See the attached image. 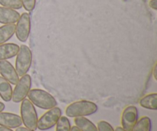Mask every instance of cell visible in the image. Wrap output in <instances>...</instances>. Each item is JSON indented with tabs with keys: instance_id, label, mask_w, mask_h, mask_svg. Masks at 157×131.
<instances>
[{
	"instance_id": "obj_1",
	"label": "cell",
	"mask_w": 157,
	"mask_h": 131,
	"mask_svg": "<svg viewBox=\"0 0 157 131\" xmlns=\"http://www.w3.org/2000/svg\"><path fill=\"white\" fill-rule=\"evenodd\" d=\"M98 106L88 101H79L69 104L65 110L66 116L68 118H79L94 114L98 111Z\"/></svg>"
},
{
	"instance_id": "obj_2",
	"label": "cell",
	"mask_w": 157,
	"mask_h": 131,
	"mask_svg": "<svg viewBox=\"0 0 157 131\" xmlns=\"http://www.w3.org/2000/svg\"><path fill=\"white\" fill-rule=\"evenodd\" d=\"M29 100L32 104L44 110H49L56 107L57 103L55 98L48 92L41 89H32L28 94Z\"/></svg>"
},
{
	"instance_id": "obj_3",
	"label": "cell",
	"mask_w": 157,
	"mask_h": 131,
	"mask_svg": "<svg viewBox=\"0 0 157 131\" xmlns=\"http://www.w3.org/2000/svg\"><path fill=\"white\" fill-rule=\"evenodd\" d=\"M20 113H21V121L25 127L30 130H36L38 119V114L35 106L29 99H24L21 101Z\"/></svg>"
},
{
	"instance_id": "obj_4",
	"label": "cell",
	"mask_w": 157,
	"mask_h": 131,
	"mask_svg": "<svg viewBox=\"0 0 157 131\" xmlns=\"http://www.w3.org/2000/svg\"><path fill=\"white\" fill-rule=\"evenodd\" d=\"M15 60V71L18 76L22 77L26 75L32 65V54L27 45L21 44L19 47Z\"/></svg>"
},
{
	"instance_id": "obj_5",
	"label": "cell",
	"mask_w": 157,
	"mask_h": 131,
	"mask_svg": "<svg viewBox=\"0 0 157 131\" xmlns=\"http://www.w3.org/2000/svg\"><path fill=\"white\" fill-rule=\"evenodd\" d=\"M61 110L58 107L49 109L39 119H38L37 129L40 130H48L56 125L57 122L61 117Z\"/></svg>"
},
{
	"instance_id": "obj_6",
	"label": "cell",
	"mask_w": 157,
	"mask_h": 131,
	"mask_svg": "<svg viewBox=\"0 0 157 131\" xmlns=\"http://www.w3.org/2000/svg\"><path fill=\"white\" fill-rule=\"evenodd\" d=\"M32 86V78L29 75H25L18 80L12 91V100L14 103H20L28 96Z\"/></svg>"
},
{
	"instance_id": "obj_7",
	"label": "cell",
	"mask_w": 157,
	"mask_h": 131,
	"mask_svg": "<svg viewBox=\"0 0 157 131\" xmlns=\"http://www.w3.org/2000/svg\"><path fill=\"white\" fill-rule=\"evenodd\" d=\"M31 31V18L27 12L20 15L15 25V35L17 38L21 42H25L28 40Z\"/></svg>"
},
{
	"instance_id": "obj_8",
	"label": "cell",
	"mask_w": 157,
	"mask_h": 131,
	"mask_svg": "<svg viewBox=\"0 0 157 131\" xmlns=\"http://www.w3.org/2000/svg\"><path fill=\"white\" fill-rule=\"evenodd\" d=\"M138 121V110L135 106H128L124 110L121 117L122 127L126 131H132Z\"/></svg>"
},
{
	"instance_id": "obj_9",
	"label": "cell",
	"mask_w": 157,
	"mask_h": 131,
	"mask_svg": "<svg viewBox=\"0 0 157 131\" xmlns=\"http://www.w3.org/2000/svg\"><path fill=\"white\" fill-rule=\"evenodd\" d=\"M0 74L2 77L11 84L15 85L19 80V76L12 64L6 60L0 61Z\"/></svg>"
},
{
	"instance_id": "obj_10",
	"label": "cell",
	"mask_w": 157,
	"mask_h": 131,
	"mask_svg": "<svg viewBox=\"0 0 157 131\" xmlns=\"http://www.w3.org/2000/svg\"><path fill=\"white\" fill-rule=\"evenodd\" d=\"M22 124L21 117L9 112H0V126L8 128H17Z\"/></svg>"
},
{
	"instance_id": "obj_11",
	"label": "cell",
	"mask_w": 157,
	"mask_h": 131,
	"mask_svg": "<svg viewBox=\"0 0 157 131\" xmlns=\"http://www.w3.org/2000/svg\"><path fill=\"white\" fill-rule=\"evenodd\" d=\"M20 17L16 10L0 6V23L4 25L15 24Z\"/></svg>"
},
{
	"instance_id": "obj_12",
	"label": "cell",
	"mask_w": 157,
	"mask_h": 131,
	"mask_svg": "<svg viewBox=\"0 0 157 131\" xmlns=\"http://www.w3.org/2000/svg\"><path fill=\"white\" fill-rule=\"evenodd\" d=\"M19 46L15 43H6L0 44V61L7 60L16 56Z\"/></svg>"
},
{
	"instance_id": "obj_13",
	"label": "cell",
	"mask_w": 157,
	"mask_h": 131,
	"mask_svg": "<svg viewBox=\"0 0 157 131\" xmlns=\"http://www.w3.org/2000/svg\"><path fill=\"white\" fill-rule=\"evenodd\" d=\"M12 87L9 81L0 77V97L4 101L9 102L12 100Z\"/></svg>"
},
{
	"instance_id": "obj_14",
	"label": "cell",
	"mask_w": 157,
	"mask_h": 131,
	"mask_svg": "<svg viewBox=\"0 0 157 131\" xmlns=\"http://www.w3.org/2000/svg\"><path fill=\"white\" fill-rule=\"evenodd\" d=\"M75 124L81 131H98L96 125L84 117L75 118Z\"/></svg>"
},
{
	"instance_id": "obj_15",
	"label": "cell",
	"mask_w": 157,
	"mask_h": 131,
	"mask_svg": "<svg viewBox=\"0 0 157 131\" xmlns=\"http://www.w3.org/2000/svg\"><path fill=\"white\" fill-rule=\"evenodd\" d=\"M140 105L148 110H156L157 109V94L153 93L144 96L140 101Z\"/></svg>"
},
{
	"instance_id": "obj_16",
	"label": "cell",
	"mask_w": 157,
	"mask_h": 131,
	"mask_svg": "<svg viewBox=\"0 0 157 131\" xmlns=\"http://www.w3.org/2000/svg\"><path fill=\"white\" fill-rule=\"evenodd\" d=\"M15 32V24H7L0 27V44L9 41Z\"/></svg>"
},
{
	"instance_id": "obj_17",
	"label": "cell",
	"mask_w": 157,
	"mask_h": 131,
	"mask_svg": "<svg viewBox=\"0 0 157 131\" xmlns=\"http://www.w3.org/2000/svg\"><path fill=\"white\" fill-rule=\"evenodd\" d=\"M152 122L148 117H143L137 121L132 131H151Z\"/></svg>"
},
{
	"instance_id": "obj_18",
	"label": "cell",
	"mask_w": 157,
	"mask_h": 131,
	"mask_svg": "<svg viewBox=\"0 0 157 131\" xmlns=\"http://www.w3.org/2000/svg\"><path fill=\"white\" fill-rule=\"evenodd\" d=\"M55 131H71V123L67 117H61L56 124Z\"/></svg>"
},
{
	"instance_id": "obj_19",
	"label": "cell",
	"mask_w": 157,
	"mask_h": 131,
	"mask_svg": "<svg viewBox=\"0 0 157 131\" xmlns=\"http://www.w3.org/2000/svg\"><path fill=\"white\" fill-rule=\"evenodd\" d=\"M0 4L3 7L12 9H20L22 8L21 0H0Z\"/></svg>"
},
{
	"instance_id": "obj_20",
	"label": "cell",
	"mask_w": 157,
	"mask_h": 131,
	"mask_svg": "<svg viewBox=\"0 0 157 131\" xmlns=\"http://www.w3.org/2000/svg\"><path fill=\"white\" fill-rule=\"evenodd\" d=\"M98 131H114L113 127L108 122L101 121L98 123Z\"/></svg>"
},
{
	"instance_id": "obj_21",
	"label": "cell",
	"mask_w": 157,
	"mask_h": 131,
	"mask_svg": "<svg viewBox=\"0 0 157 131\" xmlns=\"http://www.w3.org/2000/svg\"><path fill=\"white\" fill-rule=\"evenodd\" d=\"M22 6L28 12H32L35 7L36 0H21Z\"/></svg>"
},
{
	"instance_id": "obj_22",
	"label": "cell",
	"mask_w": 157,
	"mask_h": 131,
	"mask_svg": "<svg viewBox=\"0 0 157 131\" xmlns=\"http://www.w3.org/2000/svg\"><path fill=\"white\" fill-rule=\"evenodd\" d=\"M150 7L154 10H157V0H150L149 3Z\"/></svg>"
},
{
	"instance_id": "obj_23",
	"label": "cell",
	"mask_w": 157,
	"mask_h": 131,
	"mask_svg": "<svg viewBox=\"0 0 157 131\" xmlns=\"http://www.w3.org/2000/svg\"><path fill=\"white\" fill-rule=\"evenodd\" d=\"M15 131H35V130H30V129L27 128V127H18L16 128V130Z\"/></svg>"
},
{
	"instance_id": "obj_24",
	"label": "cell",
	"mask_w": 157,
	"mask_h": 131,
	"mask_svg": "<svg viewBox=\"0 0 157 131\" xmlns=\"http://www.w3.org/2000/svg\"><path fill=\"white\" fill-rule=\"evenodd\" d=\"M153 77H154V79L156 81L157 80V64H155L154 67H153Z\"/></svg>"
},
{
	"instance_id": "obj_25",
	"label": "cell",
	"mask_w": 157,
	"mask_h": 131,
	"mask_svg": "<svg viewBox=\"0 0 157 131\" xmlns=\"http://www.w3.org/2000/svg\"><path fill=\"white\" fill-rule=\"evenodd\" d=\"M0 131H13L11 128H8V127H2L0 126Z\"/></svg>"
},
{
	"instance_id": "obj_26",
	"label": "cell",
	"mask_w": 157,
	"mask_h": 131,
	"mask_svg": "<svg viewBox=\"0 0 157 131\" xmlns=\"http://www.w3.org/2000/svg\"><path fill=\"white\" fill-rule=\"evenodd\" d=\"M5 109V104L2 102H0V112H2V110H4Z\"/></svg>"
},
{
	"instance_id": "obj_27",
	"label": "cell",
	"mask_w": 157,
	"mask_h": 131,
	"mask_svg": "<svg viewBox=\"0 0 157 131\" xmlns=\"http://www.w3.org/2000/svg\"><path fill=\"white\" fill-rule=\"evenodd\" d=\"M114 131H126V130H124L122 127H116V129H115Z\"/></svg>"
},
{
	"instance_id": "obj_28",
	"label": "cell",
	"mask_w": 157,
	"mask_h": 131,
	"mask_svg": "<svg viewBox=\"0 0 157 131\" xmlns=\"http://www.w3.org/2000/svg\"><path fill=\"white\" fill-rule=\"evenodd\" d=\"M71 131H81V130H80L76 126H74V127H72L71 128Z\"/></svg>"
}]
</instances>
